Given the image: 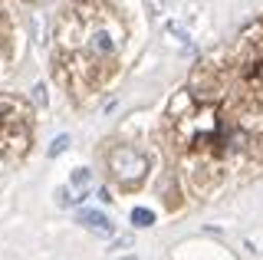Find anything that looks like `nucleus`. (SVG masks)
<instances>
[{
  "label": "nucleus",
  "instance_id": "1",
  "mask_svg": "<svg viewBox=\"0 0 263 260\" xmlns=\"http://www.w3.org/2000/svg\"><path fill=\"white\" fill-rule=\"evenodd\" d=\"M109 165H112V175L119 178L122 184H138L148 172V158L142 152H135L132 145H122L109 155Z\"/></svg>",
  "mask_w": 263,
  "mask_h": 260
},
{
  "label": "nucleus",
  "instance_id": "2",
  "mask_svg": "<svg viewBox=\"0 0 263 260\" xmlns=\"http://www.w3.org/2000/svg\"><path fill=\"white\" fill-rule=\"evenodd\" d=\"M79 224H82V227H89V231H96V234H102V237H109V234L115 231L109 217H105L102 211H92V208L79 211Z\"/></svg>",
  "mask_w": 263,
  "mask_h": 260
},
{
  "label": "nucleus",
  "instance_id": "3",
  "mask_svg": "<svg viewBox=\"0 0 263 260\" xmlns=\"http://www.w3.org/2000/svg\"><path fill=\"white\" fill-rule=\"evenodd\" d=\"M92 53H96V56H112V53H115L112 36H109V33H96V40H92Z\"/></svg>",
  "mask_w": 263,
  "mask_h": 260
},
{
  "label": "nucleus",
  "instance_id": "4",
  "mask_svg": "<svg viewBox=\"0 0 263 260\" xmlns=\"http://www.w3.org/2000/svg\"><path fill=\"white\" fill-rule=\"evenodd\" d=\"M132 224H135V227H152L155 224V214H152V211H145V208H135V211H132Z\"/></svg>",
  "mask_w": 263,
  "mask_h": 260
},
{
  "label": "nucleus",
  "instance_id": "5",
  "mask_svg": "<svg viewBox=\"0 0 263 260\" xmlns=\"http://www.w3.org/2000/svg\"><path fill=\"white\" fill-rule=\"evenodd\" d=\"M66 148H69V135H56V139H53V145H49V158L63 155Z\"/></svg>",
  "mask_w": 263,
  "mask_h": 260
},
{
  "label": "nucleus",
  "instance_id": "6",
  "mask_svg": "<svg viewBox=\"0 0 263 260\" xmlns=\"http://www.w3.org/2000/svg\"><path fill=\"white\" fill-rule=\"evenodd\" d=\"M72 184H89V172H86V168H79V172L72 175Z\"/></svg>",
  "mask_w": 263,
  "mask_h": 260
},
{
  "label": "nucleus",
  "instance_id": "7",
  "mask_svg": "<svg viewBox=\"0 0 263 260\" xmlns=\"http://www.w3.org/2000/svg\"><path fill=\"white\" fill-rule=\"evenodd\" d=\"M125 260H135V257H125Z\"/></svg>",
  "mask_w": 263,
  "mask_h": 260
}]
</instances>
